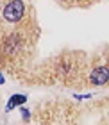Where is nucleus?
<instances>
[{
	"mask_svg": "<svg viewBox=\"0 0 109 125\" xmlns=\"http://www.w3.org/2000/svg\"><path fill=\"white\" fill-rule=\"evenodd\" d=\"M22 118H23V122H31V111L22 109Z\"/></svg>",
	"mask_w": 109,
	"mask_h": 125,
	"instance_id": "39448f33",
	"label": "nucleus"
},
{
	"mask_svg": "<svg viewBox=\"0 0 109 125\" xmlns=\"http://www.w3.org/2000/svg\"><path fill=\"white\" fill-rule=\"evenodd\" d=\"M45 68L48 82H61L65 86H86V75L89 68L84 62V54L65 52L54 61L50 59Z\"/></svg>",
	"mask_w": 109,
	"mask_h": 125,
	"instance_id": "f257e3e1",
	"label": "nucleus"
},
{
	"mask_svg": "<svg viewBox=\"0 0 109 125\" xmlns=\"http://www.w3.org/2000/svg\"><path fill=\"white\" fill-rule=\"evenodd\" d=\"M25 100H27V96H25V95H13V96L9 98L7 105H5V109H7V111H11V109H14L16 105L25 104Z\"/></svg>",
	"mask_w": 109,
	"mask_h": 125,
	"instance_id": "20e7f679",
	"label": "nucleus"
},
{
	"mask_svg": "<svg viewBox=\"0 0 109 125\" xmlns=\"http://www.w3.org/2000/svg\"><path fill=\"white\" fill-rule=\"evenodd\" d=\"M107 81H109V70H107L106 62L95 64L93 68L88 70V75H86V86H106Z\"/></svg>",
	"mask_w": 109,
	"mask_h": 125,
	"instance_id": "7ed1b4c3",
	"label": "nucleus"
},
{
	"mask_svg": "<svg viewBox=\"0 0 109 125\" xmlns=\"http://www.w3.org/2000/svg\"><path fill=\"white\" fill-rule=\"evenodd\" d=\"M81 109L70 102H45L36 107L31 125H81Z\"/></svg>",
	"mask_w": 109,
	"mask_h": 125,
	"instance_id": "f03ea898",
	"label": "nucleus"
},
{
	"mask_svg": "<svg viewBox=\"0 0 109 125\" xmlns=\"http://www.w3.org/2000/svg\"><path fill=\"white\" fill-rule=\"evenodd\" d=\"M4 81H5V79H4V75H2V72H0V86L4 84Z\"/></svg>",
	"mask_w": 109,
	"mask_h": 125,
	"instance_id": "423d86ee",
	"label": "nucleus"
}]
</instances>
